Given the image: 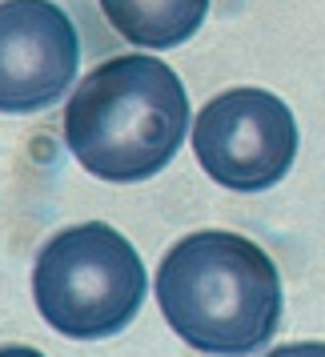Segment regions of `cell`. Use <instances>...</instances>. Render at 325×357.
I'll return each mask as SVG.
<instances>
[{
	"mask_svg": "<svg viewBox=\"0 0 325 357\" xmlns=\"http://www.w3.org/2000/svg\"><path fill=\"white\" fill-rule=\"evenodd\" d=\"M157 301L169 329L201 354H253L277 333L281 277L241 233L201 229L161 257Z\"/></svg>",
	"mask_w": 325,
	"mask_h": 357,
	"instance_id": "6da1fadb",
	"label": "cell"
},
{
	"mask_svg": "<svg viewBox=\"0 0 325 357\" xmlns=\"http://www.w3.org/2000/svg\"><path fill=\"white\" fill-rule=\"evenodd\" d=\"M189 129V97L173 68L129 52L77 81L65 109L73 157L100 181L129 185L157 177L177 157Z\"/></svg>",
	"mask_w": 325,
	"mask_h": 357,
	"instance_id": "7a4b0ae2",
	"label": "cell"
},
{
	"mask_svg": "<svg viewBox=\"0 0 325 357\" xmlns=\"http://www.w3.org/2000/svg\"><path fill=\"white\" fill-rule=\"evenodd\" d=\"M40 317L73 341L116 337L145 301L141 253L105 221L61 229L33 265Z\"/></svg>",
	"mask_w": 325,
	"mask_h": 357,
	"instance_id": "3957f363",
	"label": "cell"
},
{
	"mask_svg": "<svg viewBox=\"0 0 325 357\" xmlns=\"http://www.w3.org/2000/svg\"><path fill=\"white\" fill-rule=\"evenodd\" d=\"M193 153L225 189H273L297 157V116L265 89H229L197 113Z\"/></svg>",
	"mask_w": 325,
	"mask_h": 357,
	"instance_id": "277c9868",
	"label": "cell"
},
{
	"mask_svg": "<svg viewBox=\"0 0 325 357\" xmlns=\"http://www.w3.org/2000/svg\"><path fill=\"white\" fill-rule=\"evenodd\" d=\"M81 36L52 0H4L0 8V109L36 113L68 93Z\"/></svg>",
	"mask_w": 325,
	"mask_h": 357,
	"instance_id": "5b68a950",
	"label": "cell"
},
{
	"mask_svg": "<svg viewBox=\"0 0 325 357\" xmlns=\"http://www.w3.org/2000/svg\"><path fill=\"white\" fill-rule=\"evenodd\" d=\"M100 8L137 49H177L201 29L209 0H100Z\"/></svg>",
	"mask_w": 325,
	"mask_h": 357,
	"instance_id": "8992f818",
	"label": "cell"
}]
</instances>
